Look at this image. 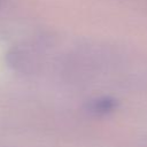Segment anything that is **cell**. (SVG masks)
<instances>
[{
	"label": "cell",
	"instance_id": "1",
	"mask_svg": "<svg viewBox=\"0 0 147 147\" xmlns=\"http://www.w3.org/2000/svg\"><path fill=\"white\" fill-rule=\"evenodd\" d=\"M117 107V101L110 96H102L93 100L90 105V110L98 115H106L114 111Z\"/></svg>",
	"mask_w": 147,
	"mask_h": 147
},
{
	"label": "cell",
	"instance_id": "2",
	"mask_svg": "<svg viewBox=\"0 0 147 147\" xmlns=\"http://www.w3.org/2000/svg\"><path fill=\"white\" fill-rule=\"evenodd\" d=\"M0 1H1V0H0Z\"/></svg>",
	"mask_w": 147,
	"mask_h": 147
}]
</instances>
